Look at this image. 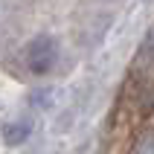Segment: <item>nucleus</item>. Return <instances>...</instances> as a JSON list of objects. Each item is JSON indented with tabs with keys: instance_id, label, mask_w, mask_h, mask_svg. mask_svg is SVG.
<instances>
[{
	"instance_id": "f257e3e1",
	"label": "nucleus",
	"mask_w": 154,
	"mask_h": 154,
	"mask_svg": "<svg viewBox=\"0 0 154 154\" xmlns=\"http://www.w3.org/2000/svg\"><path fill=\"white\" fill-rule=\"evenodd\" d=\"M23 61L29 67V73H35V76L52 73V67L58 64V41L52 35H35L32 41L26 44Z\"/></svg>"
},
{
	"instance_id": "f03ea898",
	"label": "nucleus",
	"mask_w": 154,
	"mask_h": 154,
	"mask_svg": "<svg viewBox=\"0 0 154 154\" xmlns=\"http://www.w3.org/2000/svg\"><path fill=\"white\" fill-rule=\"evenodd\" d=\"M131 73H137V76H143V79H154V29L143 38Z\"/></svg>"
},
{
	"instance_id": "7ed1b4c3",
	"label": "nucleus",
	"mask_w": 154,
	"mask_h": 154,
	"mask_svg": "<svg viewBox=\"0 0 154 154\" xmlns=\"http://www.w3.org/2000/svg\"><path fill=\"white\" fill-rule=\"evenodd\" d=\"M26 137H29V128H26L23 122H12V125L3 128V143H6V146H17V143H23Z\"/></svg>"
},
{
	"instance_id": "20e7f679",
	"label": "nucleus",
	"mask_w": 154,
	"mask_h": 154,
	"mask_svg": "<svg viewBox=\"0 0 154 154\" xmlns=\"http://www.w3.org/2000/svg\"><path fill=\"white\" fill-rule=\"evenodd\" d=\"M134 154H154V131H146L134 143Z\"/></svg>"
}]
</instances>
